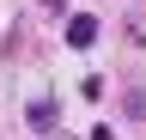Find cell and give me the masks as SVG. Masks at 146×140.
Returning a JSON list of instances; mask_svg holds the SVG:
<instances>
[{"label": "cell", "instance_id": "cell-1", "mask_svg": "<svg viewBox=\"0 0 146 140\" xmlns=\"http://www.w3.org/2000/svg\"><path fill=\"white\" fill-rule=\"evenodd\" d=\"M98 19H91V12H73V19H67V49H98Z\"/></svg>", "mask_w": 146, "mask_h": 140}, {"label": "cell", "instance_id": "cell-2", "mask_svg": "<svg viewBox=\"0 0 146 140\" xmlns=\"http://www.w3.org/2000/svg\"><path fill=\"white\" fill-rule=\"evenodd\" d=\"M25 122H31V134H55V128H61V110H55V98H31Z\"/></svg>", "mask_w": 146, "mask_h": 140}, {"label": "cell", "instance_id": "cell-3", "mask_svg": "<svg viewBox=\"0 0 146 140\" xmlns=\"http://www.w3.org/2000/svg\"><path fill=\"white\" fill-rule=\"evenodd\" d=\"M85 140H116V128H104V122H98V128H91Z\"/></svg>", "mask_w": 146, "mask_h": 140}, {"label": "cell", "instance_id": "cell-4", "mask_svg": "<svg viewBox=\"0 0 146 140\" xmlns=\"http://www.w3.org/2000/svg\"><path fill=\"white\" fill-rule=\"evenodd\" d=\"M36 6H43V12H67V0H36Z\"/></svg>", "mask_w": 146, "mask_h": 140}]
</instances>
